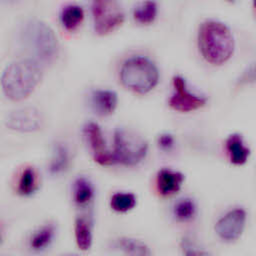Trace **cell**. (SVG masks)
Returning <instances> with one entry per match:
<instances>
[{"instance_id": "1", "label": "cell", "mask_w": 256, "mask_h": 256, "mask_svg": "<svg viewBox=\"0 0 256 256\" xmlns=\"http://www.w3.org/2000/svg\"><path fill=\"white\" fill-rule=\"evenodd\" d=\"M42 71L39 63L32 58L10 63L1 77V86L7 98L20 101L27 98L39 84Z\"/></svg>"}, {"instance_id": "2", "label": "cell", "mask_w": 256, "mask_h": 256, "mask_svg": "<svg viewBox=\"0 0 256 256\" xmlns=\"http://www.w3.org/2000/svg\"><path fill=\"white\" fill-rule=\"evenodd\" d=\"M199 50L203 58L213 64L227 62L234 51V38L230 29L222 22L208 20L202 23L198 33Z\"/></svg>"}, {"instance_id": "3", "label": "cell", "mask_w": 256, "mask_h": 256, "mask_svg": "<svg viewBox=\"0 0 256 256\" xmlns=\"http://www.w3.org/2000/svg\"><path fill=\"white\" fill-rule=\"evenodd\" d=\"M21 40L32 59L39 64H48L58 54V41L53 30L44 22L33 19L25 23L21 31Z\"/></svg>"}, {"instance_id": "4", "label": "cell", "mask_w": 256, "mask_h": 256, "mask_svg": "<svg viewBox=\"0 0 256 256\" xmlns=\"http://www.w3.org/2000/svg\"><path fill=\"white\" fill-rule=\"evenodd\" d=\"M120 80L127 89L145 94L157 85L159 72L150 59L143 56H133L123 63L120 70Z\"/></svg>"}, {"instance_id": "5", "label": "cell", "mask_w": 256, "mask_h": 256, "mask_svg": "<svg viewBox=\"0 0 256 256\" xmlns=\"http://www.w3.org/2000/svg\"><path fill=\"white\" fill-rule=\"evenodd\" d=\"M147 152L148 143L140 134L127 128L115 130L113 154L116 162L134 166L146 157Z\"/></svg>"}, {"instance_id": "6", "label": "cell", "mask_w": 256, "mask_h": 256, "mask_svg": "<svg viewBox=\"0 0 256 256\" xmlns=\"http://www.w3.org/2000/svg\"><path fill=\"white\" fill-rule=\"evenodd\" d=\"M94 30L98 35H107L122 25L125 19L119 0H90Z\"/></svg>"}, {"instance_id": "7", "label": "cell", "mask_w": 256, "mask_h": 256, "mask_svg": "<svg viewBox=\"0 0 256 256\" xmlns=\"http://www.w3.org/2000/svg\"><path fill=\"white\" fill-rule=\"evenodd\" d=\"M173 92L169 98V106L179 112H191L198 110L206 104V98L192 92L184 77L175 75L172 80Z\"/></svg>"}, {"instance_id": "8", "label": "cell", "mask_w": 256, "mask_h": 256, "mask_svg": "<svg viewBox=\"0 0 256 256\" xmlns=\"http://www.w3.org/2000/svg\"><path fill=\"white\" fill-rule=\"evenodd\" d=\"M247 214L243 208H235L222 216L215 225V231L220 239L226 242L237 240L243 233Z\"/></svg>"}, {"instance_id": "9", "label": "cell", "mask_w": 256, "mask_h": 256, "mask_svg": "<svg viewBox=\"0 0 256 256\" xmlns=\"http://www.w3.org/2000/svg\"><path fill=\"white\" fill-rule=\"evenodd\" d=\"M83 133L93 158L97 163L101 165H112L116 163L114 154L108 150L102 130L97 123H86L83 128Z\"/></svg>"}, {"instance_id": "10", "label": "cell", "mask_w": 256, "mask_h": 256, "mask_svg": "<svg viewBox=\"0 0 256 256\" xmlns=\"http://www.w3.org/2000/svg\"><path fill=\"white\" fill-rule=\"evenodd\" d=\"M42 125V116L34 107H23L12 111L6 118V126L20 132H33Z\"/></svg>"}, {"instance_id": "11", "label": "cell", "mask_w": 256, "mask_h": 256, "mask_svg": "<svg viewBox=\"0 0 256 256\" xmlns=\"http://www.w3.org/2000/svg\"><path fill=\"white\" fill-rule=\"evenodd\" d=\"M118 104L117 94L108 89H96L91 92L90 105L92 110L100 116L112 114Z\"/></svg>"}, {"instance_id": "12", "label": "cell", "mask_w": 256, "mask_h": 256, "mask_svg": "<svg viewBox=\"0 0 256 256\" xmlns=\"http://www.w3.org/2000/svg\"><path fill=\"white\" fill-rule=\"evenodd\" d=\"M184 182V175L175 170L163 168L156 176L157 191L161 196L167 197L177 193Z\"/></svg>"}, {"instance_id": "13", "label": "cell", "mask_w": 256, "mask_h": 256, "mask_svg": "<svg viewBox=\"0 0 256 256\" xmlns=\"http://www.w3.org/2000/svg\"><path fill=\"white\" fill-rule=\"evenodd\" d=\"M226 150L231 163L235 165L245 164L250 155V149L245 145L243 137L238 133H233L227 138Z\"/></svg>"}, {"instance_id": "14", "label": "cell", "mask_w": 256, "mask_h": 256, "mask_svg": "<svg viewBox=\"0 0 256 256\" xmlns=\"http://www.w3.org/2000/svg\"><path fill=\"white\" fill-rule=\"evenodd\" d=\"M55 234L56 227L53 223L43 225L32 234L29 240L30 248L34 251H42L46 249L52 243Z\"/></svg>"}, {"instance_id": "15", "label": "cell", "mask_w": 256, "mask_h": 256, "mask_svg": "<svg viewBox=\"0 0 256 256\" xmlns=\"http://www.w3.org/2000/svg\"><path fill=\"white\" fill-rule=\"evenodd\" d=\"M94 198V187L86 177H78L73 185V200L79 207L87 206Z\"/></svg>"}, {"instance_id": "16", "label": "cell", "mask_w": 256, "mask_h": 256, "mask_svg": "<svg viewBox=\"0 0 256 256\" xmlns=\"http://www.w3.org/2000/svg\"><path fill=\"white\" fill-rule=\"evenodd\" d=\"M114 247L125 254L134 256H148L151 255L149 247L142 241L130 238V237H120L115 240Z\"/></svg>"}, {"instance_id": "17", "label": "cell", "mask_w": 256, "mask_h": 256, "mask_svg": "<svg viewBox=\"0 0 256 256\" xmlns=\"http://www.w3.org/2000/svg\"><path fill=\"white\" fill-rule=\"evenodd\" d=\"M84 19V11L81 6L69 4L65 6L60 13V21L66 30L73 31L77 29Z\"/></svg>"}, {"instance_id": "18", "label": "cell", "mask_w": 256, "mask_h": 256, "mask_svg": "<svg viewBox=\"0 0 256 256\" xmlns=\"http://www.w3.org/2000/svg\"><path fill=\"white\" fill-rule=\"evenodd\" d=\"M75 240L77 246L82 251H87L92 245V228L88 219L78 217L75 221Z\"/></svg>"}, {"instance_id": "19", "label": "cell", "mask_w": 256, "mask_h": 256, "mask_svg": "<svg viewBox=\"0 0 256 256\" xmlns=\"http://www.w3.org/2000/svg\"><path fill=\"white\" fill-rule=\"evenodd\" d=\"M69 150L62 144L57 143L54 146L53 155L49 164V171L53 175H59L65 172L69 166Z\"/></svg>"}, {"instance_id": "20", "label": "cell", "mask_w": 256, "mask_h": 256, "mask_svg": "<svg viewBox=\"0 0 256 256\" xmlns=\"http://www.w3.org/2000/svg\"><path fill=\"white\" fill-rule=\"evenodd\" d=\"M158 14V6L154 0H144L133 10L134 20L142 25H148L154 22Z\"/></svg>"}, {"instance_id": "21", "label": "cell", "mask_w": 256, "mask_h": 256, "mask_svg": "<svg viewBox=\"0 0 256 256\" xmlns=\"http://www.w3.org/2000/svg\"><path fill=\"white\" fill-rule=\"evenodd\" d=\"M38 188L37 174L34 168L26 167L20 174L18 180V193L23 196L32 195Z\"/></svg>"}, {"instance_id": "22", "label": "cell", "mask_w": 256, "mask_h": 256, "mask_svg": "<svg viewBox=\"0 0 256 256\" xmlns=\"http://www.w3.org/2000/svg\"><path fill=\"white\" fill-rule=\"evenodd\" d=\"M136 203V196L130 192L114 193L110 199V207L119 213H125L132 210Z\"/></svg>"}, {"instance_id": "23", "label": "cell", "mask_w": 256, "mask_h": 256, "mask_svg": "<svg viewBox=\"0 0 256 256\" xmlns=\"http://www.w3.org/2000/svg\"><path fill=\"white\" fill-rule=\"evenodd\" d=\"M173 214L178 221H190L196 214V204L190 198L180 199L173 208Z\"/></svg>"}, {"instance_id": "24", "label": "cell", "mask_w": 256, "mask_h": 256, "mask_svg": "<svg viewBox=\"0 0 256 256\" xmlns=\"http://www.w3.org/2000/svg\"><path fill=\"white\" fill-rule=\"evenodd\" d=\"M181 248L183 251V254L185 255H207L208 252H205L201 249H199V247L193 243L190 239H183L182 244H181Z\"/></svg>"}, {"instance_id": "25", "label": "cell", "mask_w": 256, "mask_h": 256, "mask_svg": "<svg viewBox=\"0 0 256 256\" xmlns=\"http://www.w3.org/2000/svg\"><path fill=\"white\" fill-rule=\"evenodd\" d=\"M174 137L169 133H162L157 139V144L163 151H170L174 147Z\"/></svg>"}, {"instance_id": "26", "label": "cell", "mask_w": 256, "mask_h": 256, "mask_svg": "<svg viewBox=\"0 0 256 256\" xmlns=\"http://www.w3.org/2000/svg\"><path fill=\"white\" fill-rule=\"evenodd\" d=\"M2 240H3V232H2V229L0 227V243L2 242Z\"/></svg>"}, {"instance_id": "27", "label": "cell", "mask_w": 256, "mask_h": 256, "mask_svg": "<svg viewBox=\"0 0 256 256\" xmlns=\"http://www.w3.org/2000/svg\"><path fill=\"white\" fill-rule=\"evenodd\" d=\"M227 2H229V3H234L236 0H226Z\"/></svg>"}]
</instances>
